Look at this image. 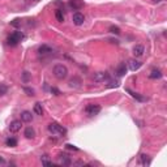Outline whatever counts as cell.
<instances>
[{
    "mask_svg": "<svg viewBox=\"0 0 167 167\" xmlns=\"http://www.w3.org/2000/svg\"><path fill=\"white\" fill-rule=\"evenodd\" d=\"M0 165H5V159L3 157H0Z\"/></svg>",
    "mask_w": 167,
    "mask_h": 167,
    "instance_id": "33",
    "label": "cell"
},
{
    "mask_svg": "<svg viewBox=\"0 0 167 167\" xmlns=\"http://www.w3.org/2000/svg\"><path fill=\"white\" fill-rule=\"evenodd\" d=\"M55 17H56V20L59 22H64V14H63V11L58 9L56 12H55Z\"/></svg>",
    "mask_w": 167,
    "mask_h": 167,
    "instance_id": "22",
    "label": "cell"
},
{
    "mask_svg": "<svg viewBox=\"0 0 167 167\" xmlns=\"http://www.w3.org/2000/svg\"><path fill=\"white\" fill-rule=\"evenodd\" d=\"M24 91H25L27 95H30V97H33V95H34V90L31 89V87H24Z\"/></svg>",
    "mask_w": 167,
    "mask_h": 167,
    "instance_id": "26",
    "label": "cell"
},
{
    "mask_svg": "<svg viewBox=\"0 0 167 167\" xmlns=\"http://www.w3.org/2000/svg\"><path fill=\"white\" fill-rule=\"evenodd\" d=\"M85 112L89 115V116H95L101 112V106L99 105H87L85 107Z\"/></svg>",
    "mask_w": 167,
    "mask_h": 167,
    "instance_id": "4",
    "label": "cell"
},
{
    "mask_svg": "<svg viewBox=\"0 0 167 167\" xmlns=\"http://www.w3.org/2000/svg\"><path fill=\"white\" fill-rule=\"evenodd\" d=\"M42 165H45V166H51L52 163L47 161V156H43V157H42Z\"/></svg>",
    "mask_w": 167,
    "mask_h": 167,
    "instance_id": "27",
    "label": "cell"
},
{
    "mask_svg": "<svg viewBox=\"0 0 167 167\" xmlns=\"http://www.w3.org/2000/svg\"><path fill=\"white\" fill-rule=\"evenodd\" d=\"M80 84H81V80L78 77H73L72 80L69 81V86L71 87H78L80 86Z\"/></svg>",
    "mask_w": 167,
    "mask_h": 167,
    "instance_id": "19",
    "label": "cell"
},
{
    "mask_svg": "<svg viewBox=\"0 0 167 167\" xmlns=\"http://www.w3.org/2000/svg\"><path fill=\"white\" fill-rule=\"evenodd\" d=\"M35 2H39V0H35Z\"/></svg>",
    "mask_w": 167,
    "mask_h": 167,
    "instance_id": "35",
    "label": "cell"
},
{
    "mask_svg": "<svg viewBox=\"0 0 167 167\" xmlns=\"http://www.w3.org/2000/svg\"><path fill=\"white\" fill-rule=\"evenodd\" d=\"M7 146H11V148H14V146H17V140H16L14 137H9L8 140L5 141Z\"/></svg>",
    "mask_w": 167,
    "mask_h": 167,
    "instance_id": "21",
    "label": "cell"
},
{
    "mask_svg": "<svg viewBox=\"0 0 167 167\" xmlns=\"http://www.w3.org/2000/svg\"><path fill=\"white\" fill-rule=\"evenodd\" d=\"M33 110H34V114L35 115H39V116H42V115H43V107H42L41 103H35Z\"/></svg>",
    "mask_w": 167,
    "mask_h": 167,
    "instance_id": "17",
    "label": "cell"
},
{
    "mask_svg": "<svg viewBox=\"0 0 167 167\" xmlns=\"http://www.w3.org/2000/svg\"><path fill=\"white\" fill-rule=\"evenodd\" d=\"M149 77L152 78V80H158V78L162 77V72H161L159 69H153L152 73L149 74Z\"/></svg>",
    "mask_w": 167,
    "mask_h": 167,
    "instance_id": "16",
    "label": "cell"
},
{
    "mask_svg": "<svg viewBox=\"0 0 167 167\" xmlns=\"http://www.w3.org/2000/svg\"><path fill=\"white\" fill-rule=\"evenodd\" d=\"M73 165H76V166H84V162H81V161H76V162H73Z\"/></svg>",
    "mask_w": 167,
    "mask_h": 167,
    "instance_id": "32",
    "label": "cell"
},
{
    "mask_svg": "<svg viewBox=\"0 0 167 167\" xmlns=\"http://www.w3.org/2000/svg\"><path fill=\"white\" fill-rule=\"evenodd\" d=\"M72 21H73L74 25L80 26L84 24V21H85V16L82 13H80V12H76V13H73V16H72Z\"/></svg>",
    "mask_w": 167,
    "mask_h": 167,
    "instance_id": "6",
    "label": "cell"
},
{
    "mask_svg": "<svg viewBox=\"0 0 167 167\" xmlns=\"http://www.w3.org/2000/svg\"><path fill=\"white\" fill-rule=\"evenodd\" d=\"M154 3H159V2H162V0H153Z\"/></svg>",
    "mask_w": 167,
    "mask_h": 167,
    "instance_id": "34",
    "label": "cell"
},
{
    "mask_svg": "<svg viewBox=\"0 0 167 167\" xmlns=\"http://www.w3.org/2000/svg\"><path fill=\"white\" fill-rule=\"evenodd\" d=\"M110 31L112 34H120V27H118V26H111L110 27Z\"/></svg>",
    "mask_w": 167,
    "mask_h": 167,
    "instance_id": "25",
    "label": "cell"
},
{
    "mask_svg": "<svg viewBox=\"0 0 167 167\" xmlns=\"http://www.w3.org/2000/svg\"><path fill=\"white\" fill-rule=\"evenodd\" d=\"M144 52H145V47L142 45H136L133 47V55H134V56L140 58V56L144 55Z\"/></svg>",
    "mask_w": 167,
    "mask_h": 167,
    "instance_id": "10",
    "label": "cell"
},
{
    "mask_svg": "<svg viewBox=\"0 0 167 167\" xmlns=\"http://www.w3.org/2000/svg\"><path fill=\"white\" fill-rule=\"evenodd\" d=\"M118 85H119V82H118V81H112V82H110L109 87H116Z\"/></svg>",
    "mask_w": 167,
    "mask_h": 167,
    "instance_id": "31",
    "label": "cell"
},
{
    "mask_svg": "<svg viewBox=\"0 0 167 167\" xmlns=\"http://www.w3.org/2000/svg\"><path fill=\"white\" fill-rule=\"evenodd\" d=\"M125 73H127V67H125L124 63H121V64H119L118 68H116V76L123 77Z\"/></svg>",
    "mask_w": 167,
    "mask_h": 167,
    "instance_id": "13",
    "label": "cell"
},
{
    "mask_svg": "<svg viewBox=\"0 0 167 167\" xmlns=\"http://www.w3.org/2000/svg\"><path fill=\"white\" fill-rule=\"evenodd\" d=\"M38 52L41 54V55H47V54H51V52H52V49H51L50 46H47V45H42V46L38 49Z\"/></svg>",
    "mask_w": 167,
    "mask_h": 167,
    "instance_id": "14",
    "label": "cell"
},
{
    "mask_svg": "<svg viewBox=\"0 0 167 167\" xmlns=\"http://www.w3.org/2000/svg\"><path fill=\"white\" fill-rule=\"evenodd\" d=\"M31 120H33V115H31L30 111H24V112H21V121L30 123Z\"/></svg>",
    "mask_w": 167,
    "mask_h": 167,
    "instance_id": "12",
    "label": "cell"
},
{
    "mask_svg": "<svg viewBox=\"0 0 167 167\" xmlns=\"http://www.w3.org/2000/svg\"><path fill=\"white\" fill-rule=\"evenodd\" d=\"M24 136H25L26 138H34V136H35L34 128H31V127H27V128L25 129V132H24Z\"/></svg>",
    "mask_w": 167,
    "mask_h": 167,
    "instance_id": "15",
    "label": "cell"
},
{
    "mask_svg": "<svg viewBox=\"0 0 167 167\" xmlns=\"http://www.w3.org/2000/svg\"><path fill=\"white\" fill-rule=\"evenodd\" d=\"M59 158H60V163H61V165H64V166L72 165V161H71L69 156H67V154L60 153V154H59Z\"/></svg>",
    "mask_w": 167,
    "mask_h": 167,
    "instance_id": "11",
    "label": "cell"
},
{
    "mask_svg": "<svg viewBox=\"0 0 167 167\" xmlns=\"http://www.w3.org/2000/svg\"><path fill=\"white\" fill-rule=\"evenodd\" d=\"M11 25L14 26V27H18L20 25H21V22H20V20H13V21L11 22Z\"/></svg>",
    "mask_w": 167,
    "mask_h": 167,
    "instance_id": "29",
    "label": "cell"
},
{
    "mask_svg": "<svg viewBox=\"0 0 167 167\" xmlns=\"http://www.w3.org/2000/svg\"><path fill=\"white\" fill-rule=\"evenodd\" d=\"M7 91H8V86L4 85V84H0V95L7 94Z\"/></svg>",
    "mask_w": 167,
    "mask_h": 167,
    "instance_id": "23",
    "label": "cell"
},
{
    "mask_svg": "<svg viewBox=\"0 0 167 167\" xmlns=\"http://www.w3.org/2000/svg\"><path fill=\"white\" fill-rule=\"evenodd\" d=\"M51 93H54L55 95H59V94H60V91H59L56 87H51Z\"/></svg>",
    "mask_w": 167,
    "mask_h": 167,
    "instance_id": "30",
    "label": "cell"
},
{
    "mask_svg": "<svg viewBox=\"0 0 167 167\" xmlns=\"http://www.w3.org/2000/svg\"><path fill=\"white\" fill-rule=\"evenodd\" d=\"M128 65H129V69H131V71L136 72L137 69H140V68H141L142 63H141V61H138V60H134V59H132V60H129Z\"/></svg>",
    "mask_w": 167,
    "mask_h": 167,
    "instance_id": "9",
    "label": "cell"
},
{
    "mask_svg": "<svg viewBox=\"0 0 167 167\" xmlns=\"http://www.w3.org/2000/svg\"><path fill=\"white\" fill-rule=\"evenodd\" d=\"M21 127H22V121L21 120H13L11 123V125H9V131H11V132H13V133H16V132H18V131L21 129Z\"/></svg>",
    "mask_w": 167,
    "mask_h": 167,
    "instance_id": "7",
    "label": "cell"
},
{
    "mask_svg": "<svg viewBox=\"0 0 167 167\" xmlns=\"http://www.w3.org/2000/svg\"><path fill=\"white\" fill-rule=\"evenodd\" d=\"M69 7L72 8V9L74 11H78V9H81V8L84 7V2L82 0H69Z\"/></svg>",
    "mask_w": 167,
    "mask_h": 167,
    "instance_id": "8",
    "label": "cell"
},
{
    "mask_svg": "<svg viewBox=\"0 0 167 167\" xmlns=\"http://www.w3.org/2000/svg\"><path fill=\"white\" fill-rule=\"evenodd\" d=\"M22 39H24V34L21 31H14L13 34H11L9 37H8V45L16 46V45H18V42H21Z\"/></svg>",
    "mask_w": 167,
    "mask_h": 167,
    "instance_id": "3",
    "label": "cell"
},
{
    "mask_svg": "<svg viewBox=\"0 0 167 167\" xmlns=\"http://www.w3.org/2000/svg\"><path fill=\"white\" fill-rule=\"evenodd\" d=\"M30 80V73L29 72H24L22 73V81L24 82H29Z\"/></svg>",
    "mask_w": 167,
    "mask_h": 167,
    "instance_id": "24",
    "label": "cell"
},
{
    "mask_svg": "<svg viewBox=\"0 0 167 167\" xmlns=\"http://www.w3.org/2000/svg\"><path fill=\"white\" fill-rule=\"evenodd\" d=\"M49 132L55 134V136H64L67 133V129L58 123H51V124H49Z\"/></svg>",
    "mask_w": 167,
    "mask_h": 167,
    "instance_id": "2",
    "label": "cell"
},
{
    "mask_svg": "<svg viewBox=\"0 0 167 167\" xmlns=\"http://www.w3.org/2000/svg\"><path fill=\"white\" fill-rule=\"evenodd\" d=\"M140 162H141V165H144V166L150 165V158H149V156H146V154H141V156H140Z\"/></svg>",
    "mask_w": 167,
    "mask_h": 167,
    "instance_id": "18",
    "label": "cell"
},
{
    "mask_svg": "<svg viewBox=\"0 0 167 167\" xmlns=\"http://www.w3.org/2000/svg\"><path fill=\"white\" fill-rule=\"evenodd\" d=\"M109 78H110V76L107 72H97V73H94V76H93V81L94 82H105L109 80Z\"/></svg>",
    "mask_w": 167,
    "mask_h": 167,
    "instance_id": "5",
    "label": "cell"
},
{
    "mask_svg": "<svg viewBox=\"0 0 167 167\" xmlns=\"http://www.w3.org/2000/svg\"><path fill=\"white\" fill-rule=\"evenodd\" d=\"M127 91H128V93H129L131 95H132V97H133V98H136V99H137V101H140V102H144V101H145V98H144V97H141V95H140V94H138V93H134V91H132V90H129V89H127Z\"/></svg>",
    "mask_w": 167,
    "mask_h": 167,
    "instance_id": "20",
    "label": "cell"
},
{
    "mask_svg": "<svg viewBox=\"0 0 167 167\" xmlns=\"http://www.w3.org/2000/svg\"><path fill=\"white\" fill-rule=\"evenodd\" d=\"M65 148H67V149H69V150H74V152H78V148H76L74 145H71V144H67V145H65Z\"/></svg>",
    "mask_w": 167,
    "mask_h": 167,
    "instance_id": "28",
    "label": "cell"
},
{
    "mask_svg": "<svg viewBox=\"0 0 167 167\" xmlns=\"http://www.w3.org/2000/svg\"><path fill=\"white\" fill-rule=\"evenodd\" d=\"M54 76L58 78V80H64L68 76V68L63 64H56L54 67Z\"/></svg>",
    "mask_w": 167,
    "mask_h": 167,
    "instance_id": "1",
    "label": "cell"
}]
</instances>
